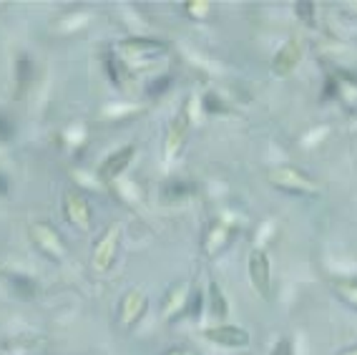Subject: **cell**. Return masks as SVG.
<instances>
[{
	"instance_id": "cell-1",
	"label": "cell",
	"mask_w": 357,
	"mask_h": 355,
	"mask_svg": "<svg viewBox=\"0 0 357 355\" xmlns=\"http://www.w3.org/2000/svg\"><path fill=\"white\" fill-rule=\"evenodd\" d=\"M267 179H270L272 186H277L282 192L302 194V197H317L320 194V184L312 177H307L305 171H299L297 166H290V164L272 166L267 171Z\"/></svg>"
},
{
	"instance_id": "cell-2",
	"label": "cell",
	"mask_w": 357,
	"mask_h": 355,
	"mask_svg": "<svg viewBox=\"0 0 357 355\" xmlns=\"http://www.w3.org/2000/svg\"><path fill=\"white\" fill-rule=\"evenodd\" d=\"M118 244H121V227H118V224H111L94 247L91 267H94L96 272H109L113 259H116L118 255Z\"/></svg>"
},
{
	"instance_id": "cell-3",
	"label": "cell",
	"mask_w": 357,
	"mask_h": 355,
	"mask_svg": "<svg viewBox=\"0 0 357 355\" xmlns=\"http://www.w3.org/2000/svg\"><path fill=\"white\" fill-rule=\"evenodd\" d=\"M30 239L36 244L38 250L48 255L51 259H63L66 257V244L58 237V232L53 230L48 222H38L30 227Z\"/></svg>"
},
{
	"instance_id": "cell-4",
	"label": "cell",
	"mask_w": 357,
	"mask_h": 355,
	"mask_svg": "<svg viewBox=\"0 0 357 355\" xmlns=\"http://www.w3.org/2000/svg\"><path fill=\"white\" fill-rule=\"evenodd\" d=\"M247 270H249V280H252V288L259 292L262 297L270 295V285H272V267L270 257L264 250H252L247 259Z\"/></svg>"
},
{
	"instance_id": "cell-5",
	"label": "cell",
	"mask_w": 357,
	"mask_h": 355,
	"mask_svg": "<svg viewBox=\"0 0 357 355\" xmlns=\"http://www.w3.org/2000/svg\"><path fill=\"white\" fill-rule=\"evenodd\" d=\"M63 215H66V219L73 227H78V230L83 232L91 230V219H94L91 204H88L86 197L80 192H76V189H68L66 197H63Z\"/></svg>"
},
{
	"instance_id": "cell-6",
	"label": "cell",
	"mask_w": 357,
	"mask_h": 355,
	"mask_svg": "<svg viewBox=\"0 0 357 355\" xmlns=\"http://www.w3.org/2000/svg\"><path fill=\"white\" fill-rule=\"evenodd\" d=\"M146 308H149L146 292H141V290H129V292L121 297V303H118V323H121V327L129 330V327L136 325V323L144 318Z\"/></svg>"
},
{
	"instance_id": "cell-7",
	"label": "cell",
	"mask_w": 357,
	"mask_h": 355,
	"mask_svg": "<svg viewBox=\"0 0 357 355\" xmlns=\"http://www.w3.org/2000/svg\"><path fill=\"white\" fill-rule=\"evenodd\" d=\"M133 156H136V149H133L131 144H129V147L116 149L113 154L106 156V159H103V164L98 166V177H101V182L111 184L113 179L121 177V174L129 169V164L133 162Z\"/></svg>"
},
{
	"instance_id": "cell-8",
	"label": "cell",
	"mask_w": 357,
	"mask_h": 355,
	"mask_svg": "<svg viewBox=\"0 0 357 355\" xmlns=\"http://www.w3.org/2000/svg\"><path fill=\"white\" fill-rule=\"evenodd\" d=\"M186 136H189V114L184 109L182 114H176L171 126H169L166 141H164V159L171 162L174 156H179V151L186 144Z\"/></svg>"
},
{
	"instance_id": "cell-9",
	"label": "cell",
	"mask_w": 357,
	"mask_h": 355,
	"mask_svg": "<svg viewBox=\"0 0 357 355\" xmlns=\"http://www.w3.org/2000/svg\"><path fill=\"white\" fill-rule=\"evenodd\" d=\"M237 235H239V227L226 224V222H214L212 227H206L204 239H202L204 255H206V257H214V255H219V252L224 250L226 244L232 242Z\"/></svg>"
},
{
	"instance_id": "cell-10",
	"label": "cell",
	"mask_w": 357,
	"mask_h": 355,
	"mask_svg": "<svg viewBox=\"0 0 357 355\" xmlns=\"http://www.w3.org/2000/svg\"><path fill=\"white\" fill-rule=\"evenodd\" d=\"M204 338L209 343H217L221 348H247L249 345V333L244 327L237 325H217V327H206Z\"/></svg>"
},
{
	"instance_id": "cell-11",
	"label": "cell",
	"mask_w": 357,
	"mask_h": 355,
	"mask_svg": "<svg viewBox=\"0 0 357 355\" xmlns=\"http://www.w3.org/2000/svg\"><path fill=\"white\" fill-rule=\"evenodd\" d=\"M299 58H302V41L297 38H290L272 58V71L274 76H290L294 68H297Z\"/></svg>"
},
{
	"instance_id": "cell-12",
	"label": "cell",
	"mask_w": 357,
	"mask_h": 355,
	"mask_svg": "<svg viewBox=\"0 0 357 355\" xmlns=\"http://www.w3.org/2000/svg\"><path fill=\"white\" fill-rule=\"evenodd\" d=\"M189 288L186 285H174V288L169 290L166 297H164V308H161V315L166 320H176L186 315V308H189Z\"/></svg>"
},
{
	"instance_id": "cell-13",
	"label": "cell",
	"mask_w": 357,
	"mask_h": 355,
	"mask_svg": "<svg viewBox=\"0 0 357 355\" xmlns=\"http://www.w3.org/2000/svg\"><path fill=\"white\" fill-rule=\"evenodd\" d=\"M33 74H36V68H33V61H30L25 53H21V56L15 58V96H23V94L30 89Z\"/></svg>"
},
{
	"instance_id": "cell-14",
	"label": "cell",
	"mask_w": 357,
	"mask_h": 355,
	"mask_svg": "<svg viewBox=\"0 0 357 355\" xmlns=\"http://www.w3.org/2000/svg\"><path fill=\"white\" fill-rule=\"evenodd\" d=\"M103 63H106V74H109L111 81L124 89L126 81H129V71H126L124 61L118 58L113 51H106V53H103Z\"/></svg>"
},
{
	"instance_id": "cell-15",
	"label": "cell",
	"mask_w": 357,
	"mask_h": 355,
	"mask_svg": "<svg viewBox=\"0 0 357 355\" xmlns=\"http://www.w3.org/2000/svg\"><path fill=\"white\" fill-rule=\"evenodd\" d=\"M124 53L129 56H156V53L164 51V43H156V41H146V38H131V41H126L124 45Z\"/></svg>"
},
{
	"instance_id": "cell-16",
	"label": "cell",
	"mask_w": 357,
	"mask_h": 355,
	"mask_svg": "<svg viewBox=\"0 0 357 355\" xmlns=\"http://www.w3.org/2000/svg\"><path fill=\"white\" fill-rule=\"evenodd\" d=\"M8 282H10V288H13V292L18 297H25V300H30V297L38 295V282L33 280V277H28V275L10 272V275H8Z\"/></svg>"
},
{
	"instance_id": "cell-17",
	"label": "cell",
	"mask_w": 357,
	"mask_h": 355,
	"mask_svg": "<svg viewBox=\"0 0 357 355\" xmlns=\"http://www.w3.org/2000/svg\"><path fill=\"white\" fill-rule=\"evenodd\" d=\"M294 13H297V18L305 23L307 28H314V25H317V6L310 3V0L297 3V6H294Z\"/></svg>"
},
{
	"instance_id": "cell-18",
	"label": "cell",
	"mask_w": 357,
	"mask_h": 355,
	"mask_svg": "<svg viewBox=\"0 0 357 355\" xmlns=\"http://www.w3.org/2000/svg\"><path fill=\"white\" fill-rule=\"evenodd\" d=\"M209 303H212V312L217 318H224L226 315V300H224V292L219 290L217 282L209 285Z\"/></svg>"
},
{
	"instance_id": "cell-19",
	"label": "cell",
	"mask_w": 357,
	"mask_h": 355,
	"mask_svg": "<svg viewBox=\"0 0 357 355\" xmlns=\"http://www.w3.org/2000/svg\"><path fill=\"white\" fill-rule=\"evenodd\" d=\"M335 290L345 303L352 305V308H357V280H340L335 285Z\"/></svg>"
},
{
	"instance_id": "cell-20",
	"label": "cell",
	"mask_w": 357,
	"mask_h": 355,
	"mask_svg": "<svg viewBox=\"0 0 357 355\" xmlns=\"http://www.w3.org/2000/svg\"><path fill=\"white\" fill-rule=\"evenodd\" d=\"M202 104H204V111L206 114H224L226 111V104L217 96V94H214V91H209V94H206Z\"/></svg>"
},
{
	"instance_id": "cell-21",
	"label": "cell",
	"mask_w": 357,
	"mask_h": 355,
	"mask_svg": "<svg viewBox=\"0 0 357 355\" xmlns=\"http://www.w3.org/2000/svg\"><path fill=\"white\" fill-rule=\"evenodd\" d=\"M329 98H340V78L337 76H327L325 89H322V101H329Z\"/></svg>"
},
{
	"instance_id": "cell-22",
	"label": "cell",
	"mask_w": 357,
	"mask_h": 355,
	"mask_svg": "<svg viewBox=\"0 0 357 355\" xmlns=\"http://www.w3.org/2000/svg\"><path fill=\"white\" fill-rule=\"evenodd\" d=\"M15 136V124L6 114H0V141H10Z\"/></svg>"
},
{
	"instance_id": "cell-23",
	"label": "cell",
	"mask_w": 357,
	"mask_h": 355,
	"mask_svg": "<svg viewBox=\"0 0 357 355\" xmlns=\"http://www.w3.org/2000/svg\"><path fill=\"white\" fill-rule=\"evenodd\" d=\"M191 186L184 184V182H171V184H166V189H164V194L166 197H184V194H189Z\"/></svg>"
},
{
	"instance_id": "cell-24",
	"label": "cell",
	"mask_w": 357,
	"mask_h": 355,
	"mask_svg": "<svg viewBox=\"0 0 357 355\" xmlns=\"http://www.w3.org/2000/svg\"><path fill=\"white\" fill-rule=\"evenodd\" d=\"M270 355H294V348H292V343L287 341V338H279Z\"/></svg>"
},
{
	"instance_id": "cell-25",
	"label": "cell",
	"mask_w": 357,
	"mask_h": 355,
	"mask_svg": "<svg viewBox=\"0 0 357 355\" xmlns=\"http://www.w3.org/2000/svg\"><path fill=\"white\" fill-rule=\"evenodd\" d=\"M169 83H171V78H169V76H164V78H159V81H153V83H151V89H149V94H151V96H156V94H164Z\"/></svg>"
},
{
	"instance_id": "cell-26",
	"label": "cell",
	"mask_w": 357,
	"mask_h": 355,
	"mask_svg": "<svg viewBox=\"0 0 357 355\" xmlns=\"http://www.w3.org/2000/svg\"><path fill=\"white\" fill-rule=\"evenodd\" d=\"M186 10L194 15H204L206 10H209V3H204V0H202V3H194V0H191V3H186Z\"/></svg>"
},
{
	"instance_id": "cell-27",
	"label": "cell",
	"mask_w": 357,
	"mask_h": 355,
	"mask_svg": "<svg viewBox=\"0 0 357 355\" xmlns=\"http://www.w3.org/2000/svg\"><path fill=\"white\" fill-rule=\"evenodd\" d=\"M8 194V179L6 174H0V197H6Z\"/></svg>"
},
{
	"instance_id": "cell-28",
	"label": "cell",
	"mask_w": 357,
	"mask_h": 355,
	"mask_svg": "<svg viewBox=\"0 0 357 355\" xmlns=\"http://www.w3.org/2000/svg\"><path fill=\"white\" fill-rule=\"evenodd\" d=\"M166 355H194L189 348H174V350H169Z\"/></svg>"
},
{
	"instance_id": "cell-29",
	"label": "cell",
	"mask_w": 357,
	"mask_h": 355,
	"mask_svg": "<svg viewBox=\"0 0 357 355\" xmlns=\"http://www.w3.org/2000/svg\"><path fill=\"white\" fill-rule=\"evenodd\" d=\"M343 355H357V348H352V350H347V353H343Z\"/></svg>"
}]
</instances>
